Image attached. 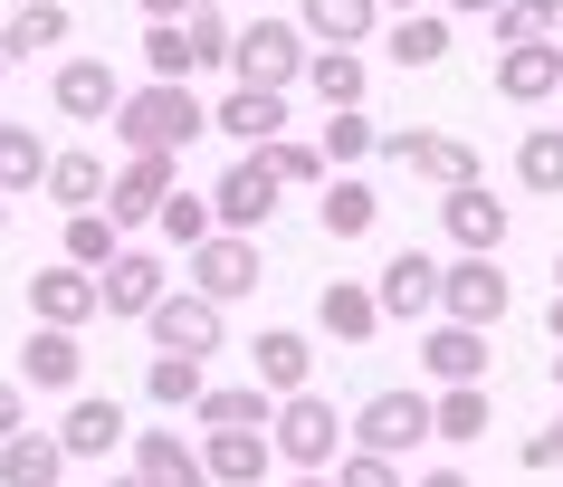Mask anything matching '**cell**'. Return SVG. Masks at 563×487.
<instances>
[{
    "label": "cell",
    "instance_id": "16",
    "mask_svg": "<svg viewBox=\"0 0 563 487\" xmlns=\"http://www.w3.org/2000/svg\"><path fill=\"white\" fill-rule=\"evenodd\" d=\"M249 383H258L267 401L316 392V335H297V325H258V344H249Z\"/></svg>",
    "mask_w": 563,
    "mask_h": 487
},
{
    "label": "cell",
    "instance_id": "3",
    "mask_svg": "<svg viewBox=\"0 0 563 487\" xmlns=\"http://www.w3.org/2000/svg\"><path fill=\"white\" fill-rule=\"evenodd\" d=\"M267 440H277V468L325 478L334 458H344V411H334L325 392H287V401H277V421H267Z\"/></svg>",
    "mask_w": 563,
    "mask_h": 487
},
{
    "label": "cell",
    "instance_id": "24",
    "mask_svg": "<svg viewBox=\"0 0 563 487\" xmlns=\"http://www.w3.org/2000/svg\"><path fill=\"white\" fill-rule=\"evenodd\" d=\"M316 230H325V240H373V230H383V191L363 182V173H334V182L316 191Z\"/></svg>",
    "mask_w": 563,
    "mask_h": 487
},
{
    "label": "cell",
    "instance_id": "53",
    "mask_svg": "<svg viewBox=\"0 0 563 487\" xmlns=\"http://www.w3.org/2000/svg\"><path fill=\"white\" fill-rule=\"evenodd\" d=\"M277 487H334V478H277Z\"/></svg>",
    "mask_w": 563,
    "mask_h": 487
},
{
    "label": "cell",
    "instance_id": "48",
    "mask_svg": "<svg viewBox=\"0 0 563 487\" xmlns=\"http://www.w3.org/2000/svg\"><path fill=\"white\" fill-rule=\"evenodd\" d=\"M134 10H144V20H191L201 0H134Z\"/></svg>",
    "mask_w": 563,
    "mask_h": 487
},
{
    "label": "cell",
    "instance_id": "30",
    "mask_svg": "<svg viewBox=\"0 0 563 487\" xmlns=\"http://www.w3.org/2000/svg\"><path fill=\"white\" fill-rule=\"evenodd\" d=\"M449 38H459V30H449V10H401V20L383 30V58L391 67H440Z\"/></svg>",
    "mask_w": 563,
    "mask_h": 487
},
{
    "label": "cell",
    "instance_id": "18",
    "mask_svg": "<svg viewBox=\"0 0 563 487\" xmlns=\"http://www.w3.org/2000/svg\"><path fill=\"white\" fill-rule=\"evenodd\" d=\"M30 316L38 325H67V335H77V325H87V316H106V287H96V268H30Z\"/></svg>",
    "mask_w": 563,
    "mask_h": 487
},
{
    "label": "cell",
    "instance_id": "55",
    "mask_svg": "<svg viewBox=\"0 0 563 487\" xmlns=\"http://www.w3.org/2000/svg\"><path fill=\"white\" fill-rule=\"evenodd\" d=\"M554 392H563V344H554Z\"/></svg>",
    "mask_w": 563,
    "mask_h": 487
},
{
    "label": "cell",
    "instance_id": "7",
    "mask_svg": "<svg viewBox=\"0 0 563 487\" xmlns=\"http://www.w3.org/2000/svg\"><path fill=\"white\" fill-rule=\"evenodd\" d=\"M383 163H401V173H420V182H440V191L487 182L477 144H459V134H440V124H401V134H383Z\"/></svg>",
    "mask_w": 563,
    "mask_h": 487
},
{
    "label": "cell",
    "instance_id": "31",
    "mask_svg": "<svg viewBox=\"0 0 563 487\" xmlns=\"http://www.w3.org/2000/svg\"><path fill=\"white\" fill-rule=\"evenodd\" d=\"M58 38H67V0H20V10L0 20V58H10V67H20V58H48Z\"/></svg>",
    "mask_w": 563,
    "mask_h": 487
},
{
    "label": "cell",
    "instance_id": "1",
    "mask_svg": "<svg viewBox=\"0 0 563 487\" xmlns=\"http://www.w3.org/2000/svg\"><path fill=\"white\" fill-rule=\"evenodd\" d=\"M201 134H210V106L191 96V77H144L115 106V144L124 153H191Z\"/></svg>",
    "mask_w": 563,
    "mask_h": 487
},
{
    "label": "cell",
    "instance_id": "10",
    "mask_svg": "<svg viewBox=\"0 0 563 487\" xmlns=\"http://www.w3.org/2000/svg\"><path fill=\"white\" fill-rule=\"evenodd\" d=\"M506 306H516V287H506L497 258H449V268H440V316H449V325H477V335H497Z\"/></svg>",
    "mask_w": 563,
    "mask_h": 487
},
{
    "label": "cell",
    "instance_id": "17",
    "mask_svg": "<svg viewBox=\"0 0 563 487\" xmlns=\"http://www.w3.org/2000/svg\"><path fill=\"white\" fill-rule=\"evenodd\" d=\"M48 106H58L67 124H115L124 77H115L106 58H58V77H48Z\"/></svg>",
    "mask_w": 563,
    "mask_h": 487
},
{
    "label": "cell",
    "instance_id": "26",
    "mask_svg": "<svg viewBox=\"0 0 563 487\" xmlns=\"http://www.w3.org/2000/svg\"><path fill=\"white\" fill-rule=\"evenodd\" d=\"M316 335H325V344H373V335H383V306H373V287L325 277V297H316Z\"/></svg>",
    "mask_w": 563,
    "mask_h": 487
},
{
    "label": "cell",
    "instance_id": "44",
    "mask_svg": "<svg viewBox=\"0 0 563 487\" xmlns=\"http://www.w3.org/2000/svg\"><path fill=\"white\" fill-rule=\"evenodd\" d=\"M144 67H153V77H191V38H181V20H144Z\"/></svg>",
    "mask_w": 563,
    "mask_h": 487
},
{
    "label": "cell",
    "instance_id": "36",
    "mask_svg": "<svg viewBox=\"0 0 563 487\" xmlns=\"http://www.w3.org/2000/svg\"><path fill=\"white\" fill-rule=\"evenodd\" d=\"M191 421H201V430H267V421H277V401H267L258 383H210Z\"/></svg>",
    "mask_w": 563,
    "mask_h": 487
},
{
    "label": "cell",
    "instance_id": "27",
    "mask_svg": "<svg viewBox=\"0 0 563 487\" xmlns=\"http://www.w3.org/2000/svg\"><path fill=\"white\" fill-rule=\"evenodd\" d=\"M306 96H316L325 115L363 106V96H373V58H363V48H316V58H306Z\"/></svg>",
    "mask_w": 563,
    "mask_h": 487
},
{
    "label": "cell",
    "instance_id": "41",
    "mask_svg": "<svg viewBox=\"0 0 563 487\" xmlns=\"http://www.w3.org/2000/svg\"><path fill=\"white\" fill-rule=\"evenodd\" d=\"M497 48H526V38H563V0H506L497 20H487Z\"/></svg>",
    "mask_w": 563,
    "mask_h": 487
},
{
    "label": "cell",
    "instance_id": "8",
    "mask_svg": "<svg viewBox=\"0 0 563 487\" xmlns=\"http://www.w3.org/2000/svg\"><path fill=\"white\" fill-rule=\"evenodd\" d=\"M144 335H153V354H191V364H210V354L230 344V306H210V297H191V287H173V297L144 316Z\"/></svg>",
    "mask_w": 563,
    "mask_h": 487
},
{
    "label": "cell",
    "instance_id": "28",
    "mask_svg": "<svg viewBox=\"0 0 563 487\" xmlns=\"http://www.w3.org/2000/svg\"><path fill=\"white\" fill-rule=\"evenodd\" d=\"M487 421H497L487 383H449V392H430V440H449V450H477Z\"/></svg>",
    "mask_w": 563,
    "mask_h": 487
},
{
    "label": "cell",
    "instance_id": "11",
    "mask_svg": "<svg viewBox=\"0 0 563 487\" xmlns=\"http://www.w3.org/2000/svg\"><path fill=\"white\" fill-rule=\"evenodd\" d=\"M440 268H449V258H430V248H391L383 277H373L383 325H430V316H440Z\"/></svg>",
    "mask_w": 563,
    "mask_h": 487
},
{
    "label": "cell",
    "instance_id": "35",
    "mask_svg": "<svg viewBox=\"0 0 563 487\" xmlns=\"http://www.w3.org/2000/svg\"><path fill=\"white\" fill-rule=\"evenodd\" d=\"M210 392V364H191V354H153L144 364V401L153 411H201Z\"/></svg>",
    "mask_w": 563,
    "mask_h": 487
},
{
    "label": "cell",
    "instance_id": "34",
    "mask_svg": "<svg viewBox=\"0 0 563 487\" xmlns=\"http://www.w3.org/2000/svg\"><path fill=\"white\" fill-rule=\"evenodd\" d=\"M106 182H115V173H106V153H58V163H48V201H58V211H106Z\"/></svg>",
    "mask_w": 563,
    "mask_h": 487
},
{
    "label": "cell",
    "instance_id": "39",
    "mask_svg": "<svg viewBox=\"0 0 563 487\" xmlns=\"http://www.w3.org/2000/svg\"><path fill=\"white\" fill-rule=\"evenodd\" d=\"M181 38H191V77H230V58H239V20H220V10H191L181 20Z\"/></svg>",
    "mask_w": 563,
    "mask_h": 487
},
{
    "label": "cell",
    "instance_id": "49",
    "mask_svg": "<svg viewBox=\"0 0 563 487\" xmlns=\"http://www.w3.org/2000/svg\"><path fill=\"white\" fill-rule=\"evenodd\" d=\"M411 487H477V478H468V468H420Z\"/></svg>",
    "mask_w": 563,
    "mask_h": 487
},
{
    "label": "cell",
    "instance_id": "20",
    "mask_svg": "<svg viewBox=\"0 0 563 487\" xmlns=\"http://www.w3.org/2000/svg\"><path fill=\"white\" fill-rule=\"evenodd\" d=\"M420 373H430V392H449V383H487V335L430 316V325H420Z\"/></svg>",
    "mask_w": 563,
    "mask_h": 487
},
{
    "label": "cell",
    "instance_id": "23",
    "mask_svg": "<svg viewBox=\"0 0 563 487\" xmlns=\"http://www.w3.org/2000/svg\"><path fill=\"white\" fill-rule=\"evenodd\" d=\"M210 134H230L239 153H258L287 134V96H267V87H230L220 106H210Z\"/></svg>",
    "mask_w": 563,
    "mask_h": 487
},
{
    "label": "cell",
    "instance_id": "57",
    "mask_svg": "<svg viewBox=\"0 0 563 487\" xmlns=\"http://www.w3.org/2000/svg\"><path fill=\"white\" fill-rule=\"evenodd\" d=\"M0 87H10V58H0Z\"/></svg>",
    "mask_w": 563,
    "mask_h": 487
},
{
    "label": "cell",
    "instance_id": "6",
    "mask_svg": "<svg viewBox=\"0 0 563 487\" xmlns=\"http://www.w3.org/2000/svg\"><path fill=\"white\" fill-rule=\"evenodd\" d=\"M173 191H181V153H124L115 182H106V220L134 240V230H153V220H163V201H173Z\"/></svg>",
    "mask_w": 563,
    "mask_h": 487
},
{
    "label": "cell",
    "instance_id": "4",
    "mask_svg": "<svg viewBox=\"0 0 563 487\" xmlns=\"http://www.w3.org/2000/svg\"><path fill=\"white\" fill-rule=\"evenodd\" d=\"M420 440H430V392H411V383L363 392L354 421H344V450H373V458H411Z\"/></svg>",
    "mask_w": 563,
    "mask_h": 487
},
{
    "label": "cell",
    "instance_id": "50",
    "mask_svg": "<svg viewBox=\"0 0 563 487\" xmlns=\"http://www.w3.org/2000/svg\"><path fill=\"white\" fill-rule=\"evenodd\" d=\"M544 335H554V344H563V297H554V306H544Z\"/></svg>",
    "mask_w": 563,
    "mask_h": 487
},
{
    "label": "cell",
    "instance_id": "37",
    "mask_svg": "<svg viewBox=\"0 0 563 487\" xmlns=\"http://www.w3.org/2000/svg\"><path fill=\"white\" fill-rule=\"evenodd\" d=\"M516 182L544 191V201H563V124H526V134H516Z\"/></svg>",
    "mask_w": 563,
    "mask_h": 487
},
{
    "label": "cell",
    "instance_id": "52",
    "mask_svg": "<svg viewBox=\"0 0 563 487\" xmlns=\"http://www.w3.org/2000/svg\"><path fill=\"white\" fill-rule=\"evenodd\" d=\"M106 487H144V478H134V468H115V478H106Z\"/></svg>",
    "mask_w": 563,
    "mask_h": 487
},
{
    "label": "cell",
    "instance_id": "5",
    "mask_svg": "<svg viewBox=\"0 0 563 487\" xmlns=\"http://www.w3.org/2000/svg\"><path fill=\"white\" fill-rule=\"evenodd\" d=\"M258 277H267V258H258V240H249V230H210V240L181 258V287H191V297H210V306L258 297Z\"/></svg>",
    "mask_w": 563,
    "mask_h": 487
},
{
    "label": "cell",
    "instance_id": "47",
    "mask_svg": "<svg viewBox=\"0 0 563 487\" xmlns=\"http://www.w3.org/2000/svg\"><path fill=\"white\" fill-rule=\"evenodd\" d=\"M440 10H449V20H497L506 0H440Z\"/></svg>",
    "mask_w": 563,
    "mask_h": 487
},
{
    "label": "cell",
    "instance_id": "21",
    "mask_svg": "<svg viewBox=\"0 0 563 487\" xmlns=\"http://www.w3.org/2000/svg\"><path fill=\"white\" fill-rule=\"evenodd\" d=\"M20 383H30V392H87V344L67 335V325H30V344H20Z\"/></svg>",
    "mask_w": 563,
    "mask_h": 487
},
{
    "label": "cell",
    "instance_id": "14",
    "mask_svg": "<svg viewBox=\"0 0 563 487\" xmlns=\"http://www.w3.org/2000/svg\"><path fill=\"white\" fill-rule=\"evenodd\" d=\"M124 468H134L144 487H210L201 440H181V421H134V450H124Z\"/></svg>",
    "mask_w": 563,
    "mask_h": 487
},
{
    "label": "cell",
    "instance_id": "32",
    "mask_svg": "<svg viewBox=\"0 0 563 487\" xmlns=\"http://www.w3.org/2000/svg\"><path fill=\"white\" fill-rule=\"evenodd\" d=\"M316 153H325V173H363V163H383V124L363 115V106H344V115H325Z\"/></svg>",
    "mask_w": 563,
    "mask_h": 487
},
{
    "label": "cell",
    "instance_id": "56",
    "mask_svg": "<svg viewBox=\"0 0 563 487\" xmlns=\"http://www.w3.org/2000/svg\"><path fill=\"white\" fill-rule=\"evenodd\" d=\"M0 230H10V191H0Z\"/></svg>",
    "mask_w": 563,
    "mask_h": 487
},
{
    "label": "cell",
    "instance_id": "38",
    "mask_svg": "<svg viewBox=\"0 0 563 487\" xmlns=\"http://www.w3.org/2000/svg\"><path fill=\"white\" fill-rule=\"evenodd\" d=\"M67 268H96V277H106V268H115V258H124V230H115V220H106V211H67Z\"/></svg>",
    "mask_w": 563,
    "mask_h": 487
},
{
    "label": "cell",
    "instance_id": "40",
    "mask_svg": "<svg viewBox=\"0 0 563 487\" xmlns=\"http://www.w3.org/2000/svg\"><path fill=\"white\" fill-rule=\"evenodd\" d=\"M153 230H163V248H173V268H181V258H191V248H201L210 230H220V220H210V191H173Z\"/></svg>",
    "mask_w": 563,
    "mask_h": 487
},
{
    "label": "cell",
    "instance_id": "25",
    "mask_svg": "<svg viewBox=\"0 0 563 487\" xmlns=\"http://www.w3.org/2000/svg\"><path fill=\"white\" fill-rule=\"evenodd\" d=\"M297 30L316 48H363V38H383V0H297Z\"/></svg>",
    "mask_w": 563,
    "mask_h": 487
},
{
    "label": "cell",
    "instance_id": "19",
    "mask_svg": "<svg viewBox=\"0 0 563 487\" xmlns=\"http://www.w3.org/2000/svg\"><path fill=\"white\" fill-rule=\"evenodd\" d=\"M497 96H506V106H563V38L497 48Z\"/></svg>",
    "mask_w": 563,
    "mask_h": 487
},
{
    "label": "cell",
    "instance_id": "9",
    "mask_svg": "<svg viewBox=\"0 0 563 487\" xmlns=\"http://www.w3.org/2000/svg\"><path fill=\"white\" fill-rule=\"evenodd\" d=\"M277 201H287V182H277V163H267V153H239L230 173L210 182V220H220V230H249V240L277 220Z\"/></svg>",
    "mask_w": 563,
    "mask_h": 487
},
{
    "label": "cell",
    "instance_id": "45",
    "mask_svg": "<svg viewBox=\"0 0 563 487\" xmlns=\"http://www.w3.org/2000/svg\"><path fill=\"white\" fill-rule=\"evenodd\" d=\"M516 468H534V478H544V468H563V392H554V421H534L526 440H516Z\"/></svg>",
    "mask_w": 563,
    "mask_h": 487
},
{
    "label": "cell",
    "instance_id": "29",
    "mask_svg": "<svg viewBox=\"0 0 563 487\" xmlns=\"http://www.w3.org/2000/svg\"><path fill=\"white\" fill-rule=\"evenodd\" d=\"M67 468H77V458L58 450V430H20V440H0V487H58Z\"/></svg>",
    "mask_w": 563,
    "mask_h": 487
},
{
    "label": "cell",
    "instance_id": "46",
    "mask_svg": "<svg viewBox=\"0 0 563 487\" xmlns=\"http://www.w3.org/2000/svg\"><path fill=\"white\" fill-rule=\"evenodd\" d=\"M20 430H30V383L0 373V440H20Z\"/></svg>",
    "mask_w": 563,
    "mask_h": 487
},
{
    "label": "cell",
    "instance_id": "15",
    "mask_svg": "<svg viewBox=\"0 0 563 487\" xmlns=\"http://www.w3.org/2000/svg\"><path fill=\"white\" fill-rule=\"evenodd\" d=\"M440 230H449V248H459V258H497L506 230H516V211H506L487 182H468V191H440Z\"/></svg>",
    "mask_w": 563,
    "mask_h": 487
},
{
    "label": "cell",
    "instance_id": "43",
    "mask_svg": "<svg viewBox=\"0 0 563 487\" xmlns=\"http://www.w3.org/2000/svg\"><path fill=\"white\" fill-rule=\"evenodd\" d=\"M325 478L334 487H411V468H401V458H373V450H344Z\"/></svg>",
    "mask_w": 563,
    "mask_h": 487
},
{
    "label": "cell",
    "instance_id": "42",
    "mask_svg": "<svg viewBox=\"0 0 563 487\" xmlns=\"http://www.w3.org/2000/svg\"><path fill=\"white\" fill-rule=\"evenodd\" d=\"M258 153L277 163V182H287V191H325V182H334V173H325V153L306 144V134H277V144H258Z\"/></svg>",
    "mask_w": 563,
    "mask_h": 487
},
{
    "label": "cell",
    "instance_id": "54",
    "mask_svg": "<svg viewBox=\"0 0 563 487\" xmlns=\"http://www.w3.org/2000/svg\"><path fill=\"white\" fill-rule=\"evenodd\" d=\"M554 297H563V248H554Z\"/></svg>",
    "mask_w": 563,
    "mask_h": 487
},
{
    "label": "cell",
    "instance_id": "13",
    "mask_svg": "<svg viewBox=\"0 0 563 487\" xmlns=\"http://www.w3.org/2000/svg\"><path fill=\"white\" fill-rule=\"evenodd\" d=\"M58 450H67V458H124V450H134V411H124L115 392H67Z\"/></svg>",
    "mask_w": 563,
    "mask_h": 487
},
{
    "label": "cell",
    "instance_id": "12",
    "mask_svg": "<svg viewBox=\"0 0 563 487\" xmlns=\"http://www.w3.org/2000/svg\"><path fill=\"white\" fill-rule=\"evenodd\" d=\"M96 287H106V316H115V325H144L153 306H163V297L181 287V268L163 258V248H134V240H124V258H115L106 277H96Z\"/></svg>",
    "mask_w": 563,
    "mask_h": 487
},
{
    "label": "cell",
    "instance_id": "2",
    "mask_svg": "<svg viewBox=\"0 0 563 487\" xmlns=\"http://www.w3.org/2000/svg\"><path fill=\"white\" fill-rule=\"evenodd\" d=\"M306 58H316V38L297 20H239V58H230V87H267V96H297L306 87Z\"/></svg>",
    "mask_w": 563,
    "mask_h": 487
},
{
    "label": "cell",
    "instance_id": "51",
    "mask_svg": "<svg viewBox=\"0 0 563 487\" xmlns=\"http://www.w3.org/2000/svg\"><path fill=\"white\" fill-rule=\"evenodd\" d=\"M401 10H430V0H383V20H401Z\"/></svg>",
    "mask_w": 563,
    "mask_h": 487
},
{
    "label": "cell",
    "instance_id": "33",
    "mask_svg": "<svg viewBox=\"0 0 563 487\" xmlns=\"http://www.w3.org/2000/svg\"><path fill=\"white\" fill-rule=\"evenodd\" d=\"M48 163H58V153L38 144L30 124L0 115V191H10V201H20V191H48Z\"/></svg>",
    "mask_w": 563,
    "mask_h": 487
},
{
    "label": "cell",
    "instance_id": "22",
    "mask_svg": "<svg viewBox=\"0 0 563 487\" xmlns=\"http://www.w3.org/2000/svg\"><path fill=\"white\" fill-rule=\"evenodd\" d=\"M201 468H210V487H267L277 440L267 430H201Z\"/></svg>",
    "mask_w": 563,
    "mask_h": 487
}]
</instances>
